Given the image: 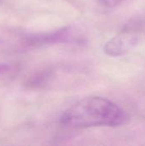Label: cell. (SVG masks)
<instances>
[{"label":"cell","instance_id":"obj_1","mask_svg":"<svg viewBox=\"0 0 145 146\" xmlns=\"http://www.w3.org/2000/svg\"><path fill=\"white\" fill-rule=\"evenodd\" d=\"M128 116L117 104L101 97H88L63 112L60 123L65 127L85 128L117 127L125 124Z\"/></svg>","mask_w":145,"mask_h":146},{"label":"cell","instance_id":"obj_2","mask_svg":"<svg viewBox=\"0 0 145 146\" xmlns=\"http://www.w3.org/2000/svg\"><path fill=\"white\" fill-rule=\"evenodd\" d=\"M140 38L141 34L138 29L132 27L122 30L106 42L103 51L110 56H123L134 49L139 43Z\"/></svg>","mask_w":145,"mask_h":146},{"label":"cell","instance_id":"obj_3","mask_svg":"<svg viewBox=\"0 0 145 146\" xmlns=\"http://www.w3.org/2000/svg\"><path fill=\"white\" fill-rule=\"evenodd\" d=\"M24 41L26 45L40 47L54 44L79 42V37H76L71 27H63L47 33H30L25 36Z\"/></svg>","mask_w":145,"mask_h":146},{"label":"cell","instance_id":"obj_4","mask_svg":"<svg viewBox=\"0 0 145 146\" xmlns=\"http://www.w3.org/2000/svg\"><path fill=\"white\" fill-rule=\"evenodd\" d=\"M101 5L105 7H114L121 3L124 0H97Z\"/></svg>","mask_w":145,"mask_h":146},{"label":"cell","instance_id":"obj_5","mask_svg":"<svg viewBox=\"0 0 145 146\" xmlns=\"http://www.w3.org/2000/svg\"><path fill=\"white\" fill-rule=\"evenodd\" d=\"M9 68V66L7 64H0V75L3 74V73L7 72Z\"/></svg>","mask_w":145,"mask_h":146},{"label":"cell","instance_id":"obj_6","mask_svg":"<svg viewBox=\"0 0 145 146\" xmlns=\"http://www.w3.org/2000/svg\"><path fill=\"white\" fill-rule=\"evenodd\" d=\"M0 1H2V0H0Z\"/></svg>","mask_w":145,"mask_h":146}]
</instances>
